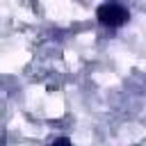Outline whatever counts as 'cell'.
<instances>
[{
	"instance_id": "6da1fadb",
	"label": "cell",
	"mask_w": 146,
	"mask_h": 146,
	"mask_svg": "<svg viewBox=\"0 0 146 146\" xmlns=\"http://www.w3.org/2000/svg\"><path fill=\"white\" fill-rule=\"evenodd\" d=\"M96 18L105 27H121L123 23H128L130 14H128L125 7L116 5V2H105V5H100L96 9Z\"/></svg>"
},
{
	"instance_id": "7a4b0ae2",
	"label": "cell",
	"mask_w": 146,
	"mask_h": 146,
	"mask_svg": "<svg viewBox=\"0 0 146 146\" xmlns=\"http://www.w3.org/2000/svg\"><path fill=\"white\" fill-rule=\"evenodd\" d=\"M50 146H73V144H71V139H68V137H57Z\"/></svg>"
}]
</instances>
